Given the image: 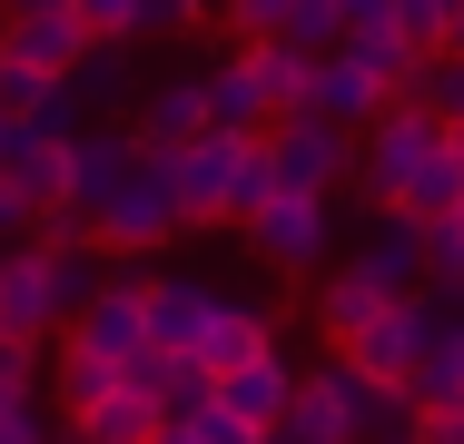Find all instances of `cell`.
Here are the masks:
<instances>
[{"label":"cell","mask_w":464,"mask_h":444,"mask_svg":"<svg viewBox=\"0 0 464 444\" xmlns=\"http://www.w3.org/2000/svg\"><path fill=\"white\" fill-rule=\"evenodd\" d=\"M169 188H179L188 227H237L277 178H267V129H198L188 149H169Z\"/></svg>","instance_id":"6da1fadb"},{"label":"cell","mask_w":464,"mask_h":444,"mask_svg":"<svg viewBox=\"0 0 464 444\" xmlns=\"http://www.w3.org/2000/svg\"><path fill=\"white\" fill-rule=\"evenodd\" d=\"M435 336H445V286L425 276L415 296H385V306H375V316H366V326H356L336 355L356 365V385H375V395H405V375L425 365V346H435Z\"/></svg>","instance_id":"7a4b0ae2"},{"label":"cell","mask_w":464,"mask_h":444,"mask_svg":"<svg viewBox=\"0 0 464 444\" xmlns=\"http://www.w3.org/2000/svg\"><path fill=\"white\" fill-rule=\"evenodd\" d=\"M237 237L277 266V276H316L326 247H336V208H326L316 188H267V198L237 217Z\"/></svg>","instance_id":"3957f363"},{"label":"cell","mask_w":464,"mask_h":444,"mask_svg":"<svg viewBox=\"0 0 464 444\" xmlns=\"http://www.w3.org/2000/svg\"><path fill=\"white\" fill-rule=\"evenodd\" d=\"M179 188H169V159H139V169L119 178V198L90 217V247H109V257H159L169 237H179Z\"/></svg>","instance_id":"277c9868"},{"label":"cell","mask_w":464,"mask_h":444,"mask_svg":"<svg viewBox=\"0 0 464 444\" xmlns=\"http://www.w3.org/2000/svg\"><path fill=\"white\" fill-rule=\"evenodd\" d=\"M356 139H366V129H336V119H316V109H286V119H267V178L336 198V188L356 178Z\"/></svg>","instance_id":"5b68a950"},{"label":"cell","mask_w":464,"mask_h":444,"mask_svg":"<svg viewBox=\"0 0 464 444\" xmlns=\"http://www.w3.org/2000/svg\"><path fill=\"white\" fill-rule=\"evenodd\" d=\"M50 326H70V296H60V266H50V247L30 237V247H10V257H0V336L40 346Z\"/></svg>","instance_id":"8992f818"},{"label":"cell","mask_w":464,"mask_h":444,"mask_svg":"<svg viewBox=\"0 0 464 444\" xmlns=\"http://www.w3.org/2000/svg\"><path fill=\"white\" fill-rule=\"evenodd\" d=\"M70 346H90L99 365H129V355L149 346V276L129 266V276H99V296L70 316Z\"/></svg>","instance_id":"52a82bcc"},{"label":"cell","mask_w":464,"mask_h":444,"mask_svg":"<svg viewBox=\"0 0 464 444\" xmlns=\"http://www.w3.org/2000/svg\"><path fill=\"white\" fill-rule=\"evenodd\" d=\"M0 50L20 70H40V80H70L90 60V30H80L70 0H30V10H0Z\"/></svg>","instance_id":"ba28073f"},{"label":"cell","mask_w":464,"mask_h":444,"mask_svg":"<svg viewBox=\"0 0 464 444\" xmlns=\"http://www.w3.org/2000/svg\"><path fill=\"white\" fill-rule=\"evenodd\" d=\"M395 99V80L375 70L356 40H336V50H316V119H336V129H366L375 109Z\"/></svg>","instance_id":"9c48e42d"},{"label":"cell","mask_w":464,"mask_h":444,"mask_svg":"<svg viewBox=\"0 0 464 444\" xmlns=\"http://www.w3.org/2000/svg\"><path fill=\"white\" fill-rule=\"evenodd\" d=\"M129 169H139V139H129V129H80V139H70V188H60V208L99 217Z\"/></svg>","instance_id":"30bf717a"},{"label":"cell","mask_w":464,"mask_h":444,"mask_svg":"<svg viewBox=\"0 0 464 444\" xmlns=\"http://www.w3.org/2000/svg\"><path fill=\"white\" fill-rule=\"evenodd\" d=\"M198 129H218V119H208V80H198V70H188V80H159V89H149V109L129 119L139 159H169V149H188Z\"/></svg>","instance_id":"8fae6325"},{"label":"cell","mask_w":464,"mask_h":444,"mask_svg":"<svg viewBox=\"0 0 464 444\" xmlns=\"http://www.w3.org/2000/svg\"><path fill=\"white\" fill-rule=\"evenodd\" d=\"M356 266H366V286H385V296H415V286H425V217L375 208V227H366V247H356Z\"/></svg>","instance_id":"7c38bea8"},{"label":"cell","mask_w":464,"mask_h":444,"mask_svg":"<svg viewBox=\"0 0 464 444\" xmlns=\"http://www.w3.org/2000/svg\"><path fill=\"white\" fill-rule=\"evenodd\" d=\"M286 395H296V365H286L277 346L237 355V365L218 375V405H227V415H247L257 435H267V425H277V415H286Z\"/></svg>","instance_id":"4fadbf2b"},{"label":"cell","mask_w":464,"mask_h":444,"mask_svg":"<svg viewBox=\"0 0 464 444\" xmlns=\"http://www.w3.org/2000/svg\"><path fill=\"white\" fill-rule=\"evenodd\" d=\"M149 435H159V395L119 375L109 395H90V405L70 415V435H60V444H149Z\"/></svg>","instance_id":"5bb4252c"},{"label":"cell","mask_w":464,"mask_h":444,"mask_svg":"<svg viewBox=\"0 0 464 444\" xmlns=\"http://www.w3.org/2000/svg\"><path fill=\"white\" fill-rule=\"evenodd\" d=\"M208 306H218V286H208V276H149V346L198 355V336H208Z\"/></svg>","instance_id":"9a60e30c"},{"label":"cell","mask_w":464,"mask_h":444,"mask_svg":"<svg viewBox=\"0 0 464 444\" xmlns=\"http://www.w3.org/2000/svg\"><path fill=\"white\" fill-rule=\"evenodd\" d=\"M198 80H208V119H218V129H267V119H277V109H267V80H257V60H247V40H237L227 60H208Z\"/></svg>","instance_id":"2e32d148"},{"label":"cell","mask_w":464,"mask_h":444,"mask_svg":"<svg viewBox=\"0 0 464 444\" xmlns=\"http://www.w3.org/2000/svg\"><path fill=\"white\" fill-rule=\"evenodd\" d=\"M257 346H277V306H257V296H218L208 306V336H198V365H237V355H257Z\"/></svg>","instance_id":"e0dca14e"},{"label":"cell","mask_w":464,"mask_h":444,"mask_svg":"<svg viewBox=\"0 0 464 444\" xmlns=\"http://www.w3.org/2000/svg\"><path fill=\"white\" fill-rule=\"evenodd\" d=\"M247 60H257V80H267V109H316V50H296V40H247Z\"/></svg>","instance_id":"ac0fdd59"},{"label":"cell","mask_w":464,"mask_h":444,"mask_svg":"<svg viewBox=\"0 0 464 444\" xmlns=\"http://www.w3.org/2000/svg\"><path fill=\"white\" fill-rule=\"evenodd\" d=\"M129 50H139V40H90V60L70 70V99H80V119H90V109H119V99L139 89V60H129Z\"/></svg>","instance_id":"d6986e66"},{"label":"cell","mask_w":464,"mask_h":444,"mask_svg":"<svg viewBox=\"0 0 464 444\" xmlns=\"http://www.w3.org/2000/svg\"><path fill=\"white\" fill-rule=\"evenodd\" d=\"M375 306H385V286H366V266H356V257H346V266H326V276H316V326H326L336 346H346V336L366 326Z\"/></svg>","instance_id":"ffe728a7"},{"label":"cell","mask_w":464,"mask_h":444,"mask_svg":"<svg viewBox=\"0 0 464 444\" xmlns=\"http://www.w3.org/2000/svg\"><path fill=\"white\" fill-rule=\"evenodd\" d=\"M455 198H464V129L405 178V188H395V208H405V217H455Z\"/></svg>","instance_id":"44dd1931"},{"label":"cell","mask_w":464,"mask_h":444,"mask_svg":"<svg viewBox=\"0 0 464 444\" xmlns=\"http://www.w3.org/2000/svg\"><path fill=\"white\" fill-rule=\"evenodd\" d=\"M10 178H20L40 208H60V188H70V139H40V129H20V149H10Z\"/></svg>","instance_id":"7402d4cb"},{"label":"cell","mask_w":464,"mask_h":444,"mask_svg":"<svg viewBox=\"0 0 464 444\" xmlns=\"http://www.w3.org/2000/svg\"><path fill=\"white\" fill-rule=\"evenodd\" d=\"M405 99H425V109H435L445 129H464V50H435V60H415Z\"/></svg>","instance_id":"603a6c76"},{"label":"cell","mask_w":464,"mask_h":444,"mask_svg":"<svg viewBox=\"0 0 464 444\" xmlns=\"http://www.w3.org/2000/svg\"><path fill=\"white\" fill-rule=\"evenodd\" d=\"M50 385H60V405L80 415L90 395H109V385H119V365H99L90 346H60V375H50Z\"/></svg>","instance_id":"cb8c5ba5"},{"label":"cell","mask_w":464,"mask_h":444,"mask_svg":"<svg viewBox=\"0 0 464 444\" xmlns=\"http://www.w3.org/2000/svg\"><path fill=\"white\" fill-rule=\"evenodd\" d=\"M277 40H296V50H336V40H346V10H336V0H296Z\"/></svg>","instance_id":"d4e9b609"},{"label":"cell","mask_w":464,"mask_h":444,"mask_svg":"<svg viewBox=\"0 0 464 444\" xmlns=\"http://www.w3.org/2000/svg\"><path fill=\"white\" fill-rule=\"evenodd\" d=\"M395 30L435 60V50H445V30H455V0H395Z\"/></svg>","instance_id":"484cf974"},{"label":"cell","mask_w":464,"mask_h":444,"mask_svg":"<svg viewBox=\"0 0 464 444\" xmlns=\"http://www.w3.org/2000/svg\"><path fill=\"white\" fill-rule=\"evenodd\" d=\"M286 10H296V0H218V20H227L237 40H277Z\"/></svg>","instance_id":"4316f807"},{"label":"cell","mask_w":464,"mask_h":444,"mask_svg":"<svg viewBox=\"0 0 464 444\" xmlns=\"http://www.w3.org/2000/svg\"><path fill=\"white\" fill-rule=\"evenodd\" d=\"M90 40H139V0H70Z\"/></svg>","instance_id":"83f0119b"},{"label":"cell","mask_w":464,"mask_h":444,"mask_svg":"<svg viewBox=\"0 0 464 444\" xmlns=\"http://www.w3.org/2000/svg\"><path fill=\"white\" fill-rule=\"evenodd\" d=\"M50 89H60V80H40V70H20V60L0 50V109H10V119H30V109H40Z\"/></svg>","instance_id":"f1b7e54d"},{"label":"cell","mask_w":464,"mask_h":444,"mask_svg":"<svg viewBox=\"0 0 464 444\" xmlns=\"http://www.w3.org/2000/svg\"><path fill=\"white\" fill-rule=\"evenodd\" d=\"M30 227H40V198H30V188H20V178L0 169V247H20V237H30Z\"/></svg>","instance_id":"f546056e"},{"label":"cell","mask_w":464,"mask_h":444,"mask_svg":"<svg viewBox=\"0 0 464 444\" xmlns=\"http://www.w3.org/2000/svg\"><path fill=\"white\" fill-rule=\"evenodd\" d=\"M188 425H198V444H257V425H247V415H227L218 395H208V405H198Z\"/></svg>","instance_id":"4dcf8cb0"},{"label":"cell","mask_w":464,"mask_h":444,"mask_svg":"<svg viewBox=\"0 0 464 444\" xmlns=\"http://www.w3.org/2000/svg\"><path fill=\"white\" fill-rule=\"evenodd\" d=\"M218 0H139V40L149 30H188V20H208Z\"/></svg>","instance_id":"1f68e13d"},{"label":"cell","mask_w":464,"mask_h":444,"mask_svg":"<svg viewBox=\"0 0 464 444\" xmlns=\"http://www.w3.org/2000/svg\"><path fill=\"white\" fill-rule=\"evenodd\" d=\"M0 385H10V395H30V385H40V346L0 336Z\"/></svg>","instance_id":"d6a6232c"},{"label":"cell","mask_w":464,"mask_h":444,"mask_svg":"<svg viewBox=\"0 0 464 444\" xmlns=\"http://www.w3.org/2000/svg\"><path fill=\"white\" fill-rule=\"evenodd\" d=\"M346 10V30H395V0H336Z\"/></svg>","instance_id":"836d02e7"},{"label":"cell","mask_w":464,"mask_h":444,"mask_svg":"<svg viewBox=\"0 0 464 444\" xmlns=\"http://www.w3.org/2000/svg\"><path fill=\"white\" fill-rule=\"evenodd\" d=\"M0 444H50V425H40V415H30V405H20V415H10V425H0Z\"/></svg>","instance_id":"e575fe53"},{"label":"cell","mask_w":464,"mask_h":444,"mask_svg":"<svg viewBox=\"0 0 464 444\" xmlns=\"http://www.w3.org/2000/svg\"><path fill=\"white\" fill-rule=\"evenodd\" d=\"M149 444H198V425H188V415H159V435Z\"/></svg>","instance_id":"d590c367"},{"label":"cell","mask_w":464,"mask_h":444,"mask_svg":"<svg viewBox=\"0 0 464 444\" xmlns=\"http://www.w3.org/2000/svg\"><path fill=\"white\" fill-rule=\"evenodd\" d=\"M10 149H20V119H10V109H0V169H10Z\"/></svg>","instance_id":"8d00e7d4"},{"label":"cell","mask_w":464,"mask_h":444,"mask_svg":"<svg viewBox=\"0 0 464 444\" xmlns=\"http://www.w3.org/2000/svg\"><path fill=\"white\" fill-rule=\"evenodd\" d=\"M20 405H30V395H10V385H0V425H10V415H20Z\"/></svg>","instance_id":"74e56055"},{"label":"cell","mask_w":464,"mask_h":444,"mask_svg":"<svg viewBox=\"0 0 464 444\" xmlns=\"http://www.w3.org/2000/svg\"><path fill=\"white\" fill-rule=\"evenodd\" d=\"M445 50H464V0H455V30H445Z\"/></svg>","instance_id":"f35d334b"},{"label":"cell","mask_w":464,"mask_h":444,"mask_svg":"<svg viewBox=\"0 0 464 444\" xmlns=\"http://www.w3.org/2000/svg\"><path fill=\"white\" fill-rule=\"evenodd\" d=\"M356 444H415V435H356Z\"/></svg>","instance_id":"ab89813d"},{"label":"cell","mask_w":464,"mask_h":444,"mask_svg":"<svg viewBox=\"0 0 464 444\" xmlns=\"http://www.w3.org/2000/svg\"><path fill=\"white\" fill-rule=\"evenodd\" d=\"M257 444H286V435H277V425H267V435H257Z\"/></svg>","instance_id":"60d3db41"},{"label":"cell","mask_w":464,"mask_h":444,"mask_svg":"<svg viewBox=\"0 0 464 444\" xmlns=\"http://www.w3.org/2000/svg\"><path fill=\"white\" fill-rule=\"evenodd\" d=\"M455 217H464V198H455Z\"/></svg>","instance_id":"b9f144b4"},{"label":"cell","mask_w":464,"mask_h":444,"mask_svg":"<svg viewBox=\"0 0 464 444\" xmlns=\"http://www.w3.org/2000/svg\"><path fill=\"white\" fill-rule=\"evenodd\" d=\"M0 257H10V247H0Z\"/></svg>","instance_id":"7bdbcfd3"}]
</instances>
